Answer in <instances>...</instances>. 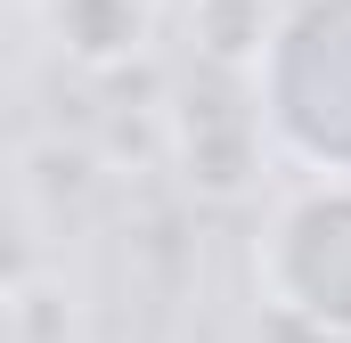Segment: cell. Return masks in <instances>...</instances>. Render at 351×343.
Returning a JSON list of instances; mask_svg holds the SVG:
<instances>
[{"label": "cell", "instance_id": "cell-1", "mask_svg": "<svg viewBox=\"0 0 351 343\" xmlns=\"http://www.w3.org/2000/svg\"><path fill=\"white\" fill-rule=\"evenodd\" d=\"M254 115L278 156L351 180V0H294L254 49Z\"/></svg>", "mask_w": 351, "mask_h": 343}, {"label": "cell", "instance_id": "cell-2", "mask_svg": "<svg viewBox=\"0 0 351 343\" xmlns=\"http://www.w3.org/2000/svg\"><path fill=\"white\" fill-rule=\"evenodd\" d=\"M254 270L286 319L351 343V180H311L302 196H286L262 229Z\"/></svg>", "mask_w": 351, "mask_h": 343}, {"label": "cell", "instance_id": "cell-3", "mask_svg": "<svg viewBox=\"0 0 351 343\" xmlns=\"http://www.w3.org/2000/svg\"><path fill=\"white\" fill-rule=\"evenodd\" d=\"M147 0H49V33L82 66H123L147 49Z\"/></svg>", "mask_w": 351, "mask_h": 343}]
</instances>
